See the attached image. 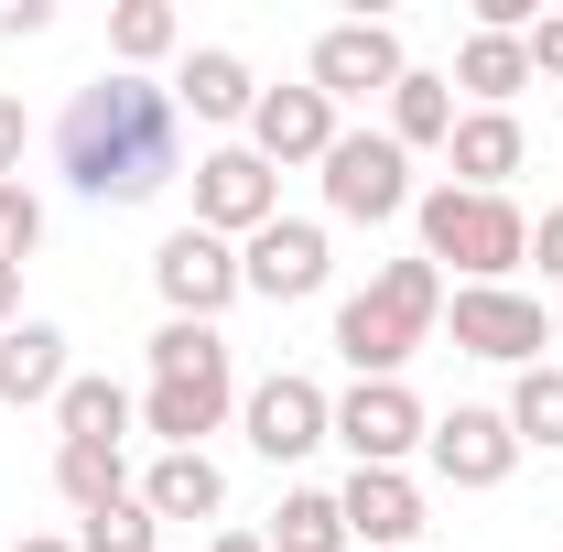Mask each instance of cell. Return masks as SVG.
<instances>
[{
    "mask_svg": "<svg viewBox=\"0 0 563 552\" xmlns=\"http://www.w3.org/2000/svg\"><path fill=\"white\" fill-rule=\"evenodd\" d=\"M217 368H228V336H217V325H185V314H174V325L152 336V379H217Z\"/></svg>",
    "mask_w": 563,
    "mask_h": 552,
    "instance_id": "cell-26",
    "label": "cell"
},
{
    "mask_svg": "<svg viewBox=\"0 0 563 552\" xmlns=\"http://www.w3.org/2000/svg\"><path fill=\"white\" fill-rule=\"evenodd\" d=\"M401 87V33L390 22H336L325 44H314V98L336 109V98H390Z\"/></svg>",
    "mask_w": 563,
    "mask_h": 552,
    "instance_id": "cell-10",
    "label": "cell"
},
{
    "mask_svg": "<svg viewBox=\"0 0 563 552\" xmlns=\"http://www.w3.org/2000/svg\"><path fill=\"white\" fill-rule=\"evenodd\" d=\"M66 390V336L55 325H11L0 336V401H55Z\"/></svg>",
    "mask_w": 563,
    "mask_h": 552,
    "instance_id": "cell-18",
    "label": "cell"
},
{
    "mask_svg": "<svg viewBox=\"0 0 563 552\" xmlns=\"http://www.w3.org/2000/svg\"><path fill=\"white\" fill-rule=\"evenodd\" d=\"M531 76H563V11L531 22Z\"/></svg>",
    "mask_w": 563,
    "mask_h": 552,
    "instance_id": "cell-30",
    "label": "cell"
},
{
    "mask_svg": "<svg viewBox=\"0 0 563 552\" xmlns=\"http://www.w3.org/2000/svg\"><path fill=\"white\" fill-rule=\"evenodd\" d=\"M422 444H433V477H444V487H498L509 466H520V433H509V412H444Z\"/></svg>",
    "mask_w": 563,
    "mask_h": 552,
    "instance_id": "cell-13",
    "label": "cell"
},
{
    "mask_svg": "<svg viewBox=\"0 0 563 552\" xmlns=\"http://www.w3.org/2000/svg\"><path fill=\"white\" fill-rule=\"evenodd\" d=\"M0 185H22V98H0Z\"/></svg>",
    "mask_w": 563,
    "mask_h": 552,
    "instance_id": "cell-31",
    "label": "cell"
},
{
    "mask_svg": "<svg viewBox=\"0 0 563 552\" xmlns=\"http://www.w3.org/2000/svg\"><path fill=\"white\" fill-rule=\"evenodd\" d=\"M44 22H55L44 0H0V33H11V44H22V33H44Z\"/></svg>",
    "mask_w": 563,
    "mask_h": 552,
    "instance_id": "cell-32",
    "label": "cell"
},
{
    "mask_svg": "<svg viewBox=\"0 0 563 552\" xmlns=\"http://www.w3.org/2000/svg\"><path fill=\"white\" fill-rule=\"evenodd\" d=\"M174 33H185V22H174L163 0H120V11H109V55H120V66H152V55H174Z\"/></svg>",
    "mask_w": 563,
    "mask_h": 552,
    "instance_id": "cell-27",
    "label": "cell"
},
{
    "mask_svg": "<svg viewBox=\"0 0 563 552\" xmlns=\"http://www.w3.org/2000/svg\"><path fill=\"white\" fill-rule=\"evenodd\" d=\"M55 422H66V444H120L131 433V390L120 379H66L55 390Z\"/></svg>",
    "mask_w": 563,
    "mask_h": 552,
    "instance_id": "cell-22",
    "label": "cell"
},
{
    "mask_svg": "<svg viewBox=\"0 0 563 552\" xmlns=\"http://www.w3.org/2000/svg\"><path fill=\"white\" fill-rule=\"evenodd\" d=\"M239 292H261V303L325 292V228H314V217H272V228L239 250Z\"/></svg>",
    "mask_w": 563,
    "mask_h": 552,
    "instance_id": "cell-8",
    "label": "cell"
},
{
    "mask_svg": "<svg viewBox=\"0 0 563 552\" xmlns=\"http://www.w3.org/2000/svg\"><path fill=\"white\" fill-rule=\"evenodd\" d=\"M11 314H22V272H0V336H11Z\"/></svg>",
    "mask_w": 563,
    "mask_h": 552,
    "instance_id": "cell-34",
    "label": "cell"
},
{
    "mask_svg": "<svg viewBox=\"0 0 563 552\" xmlns=\"http://www.w3.org/2000/svg\"><path fill=\"white\" fill-rule=\"evenodd\" d=\"M207 552H272V542H250V531H217V542Z\"/></svg>",
    "mask_w": 563,
    "mask_h": 552,
    "instance_id": "cell-35",
    "label": "cell"
},
{
    "mask_svg": "<svg viewBox=\"0 0 563 552\" xmlns=\"http://www.w3.org/2000/svg\"><path fill=\"white\" fill-rule=\"evenodd\" d=\"M272 552H347V509H336L325 487L282 498V509H272Z\"/></svg>",
    "mask_w": 563,
    "mask_h": 552,
    "instance_id": "cell-23",
    "label": "cell"
},
{
    "mask_svg": "<svg viewBox=\"0 0 563 552\" xmlns=\"http://www.w3.org/2000/svg\"><path fill=\"white\" fill-rule=\"evenodd\" d=\"M22 552H76V542H22Z\"/></svg>",
    "mask_w": 563,
    "mask_h": 552,
    "instance_id": "cell-36",
    "label": "cell"
},
{
    "mask_svg": "<svg viewBox=\"0 0 563 552\" xmlns=\"http://www.w3.org/2000/svg\"><path fill=\"white\" fill-rule=\"evenodd\" d=\"M217 498H228V477H217L207 455H163V466L141 477V509H152V520H217Z\"/></svg>",
    "mask_w": 563,
    "mask_h": 552,
    "instance_id": "cell-19",
    "label": "cell"
},
{
    "mask_svg": "<svg viewBox=\"0 0 563 552\" xmlns=\"http://www.w3.org/2000/svg\"><path fill=\"white\" fill-rule=\"evenodd\" d=\"M55 163H66L76 196L98 207H141L185 174V109L174 87H141V76H87L55 120Z\"/></svg>",
    "mask_w": 563,
    "mask_h": 552,
    "instance_id": "cell-1",
    "label": "cell"
},
{
    "mask_svg": "<svg viewBox=\"0 0 563 552\" xmlns=\"http://www.w3.org/2000/svg\"><path fill=\"white\" fill-rule=\"evenodd\" d=\"M455 346H466V357H509V368H542L553 314H542L531 292H509V281H466V292H455Z\"/></svg>",
    "mask_w": 563,
    "mask_h": 552,
    "instance_id": "cell-5",
    "label": "cell"
},
{
    "mask_svg": "<svg viewBox=\"0 0 563 552\" xmlns=\"http://www.w3.org/2000/svg\"><path fill=\"white\" fill-rule=\"evenodd\" d=\"M444 152H455V185H466V196H498V185L520 174V120H509V109H477V120H455Z\"/></svg>",
    "mask_w": 563,
    "mask_h": 552,
    "instance_id": "cell-16",
    "label": "cell"
},
{
    "mask_svg": "<svg viewBox=\"0 0 563 552\" xmlns=\"http://www.w3.org/2000/svg\"><path fill=\"white\" fill-rule=\"evenodd\" d=\"M325 207L357 217V228H379V217L412 207V152L390 131H336V152H325Z\"/></svg>",
    "mask_w": 563,
    "mask_h": 552,
    "instance_id": "cell-4",
    "label": "cell"
},
{
    "mask_svg": "<svg viewBox=\"0 0 563 552\" xmlns=\"http://www.w3.org/2000/svg\"><path fill=\"white\" fill-rule=\"evenodd\" d=\"M163 542V520L141 509V498H109V509H87V531H76V552H152Z\"/></svg>",
    "mask_w": 563,
    "mask_h": 552,
    "instance_id": "cell-28",
    "label": "cell"
},
{
    "mask_svg": "<svg viewBox=\"0 0 563 552\" xmlns=\"http://www.w3.org/2000/svg\"><path fill=\"white\" fill-rule=\"evenodd\" d=\"M239 422H250V444H261L272 466H292V455H314V444L336 433V401H325L314 379H292V368H282V379L250 390V412H239Z\"/></svg>",
    "mask_w": 563,
    "mask_h": 552,
    "instance_id": "cell-11",
    "label": "cell"
},
{
    "mask_svg": "<svg viewBox=\"0 0 563 552\" xmlns=\"http://www.w3.org/2000/svg\"><path fill=\"white\" fill-rule=\"evenodd\" d=\"M422 261H433V272L455 261L466 281H509L520 261H531V217L509 207V196H466V185H433V196H422Z\"/></svg>",
    "mask_w": 563,
    "mask_h": 552,
    "instance_id": "cell-3",
    "label": "cell"
},
{
    "mask_svg": "<svg viewBox=\"0 0 563 552\" xmlns=\"http://www.w3.org/2000/svg\"><path fill=\"white\" fill-rule=\"evenodd\" d=\"M509 433L542 444V455H563V368H553V357L520 368V390H509Z\"/></svg>",
    "mask_w": 563,
    "mask_h": 552,
    "instance_id": "cell-24",
    "label": "cell"
},
{
    "mask_svg": "<svg viewBox=\"0 0 563 552\" xmlns=\"http://www.w3.org/2000/svg\"><path fill=\"white\" fill-rule=\"evenodd\" d=\"M531 250H542V272H563V207L542 217V228H531Z\"/></svg>",
    "mask_w": 563,
    "mask_h": 552,
    "instance_id": "cell-33",
    "label": "cell"
},
{
    "mask_svg": "<svg viewBox=\"0 0 563 552\" xmlns=\"http://www.w3.org/2000/svg\"><path fill=\"white\" fill-rule=\"evenodd\" d=\"M433 314H444V272L433 261H379V281L336 303V357L357 379H401V357L433 336Z\"/></svg>",
    "mask_w": 563,
    "mask_h": 552,
    "instance_id": "cell-2",
    "label": "cell"
},
{
    "mask_svg": "<svg viewBox=\"0 0 563 552\" xmlns=\"http://www.w3.org/2000/svg\"><path fill=\"white\" fill-rule=\"evenodd\" d=\"M174 109H196V120H250V109H261V87H250V66H239L228 44H207L196 66L174 76Z\"/></svg>",
    "mask_w": 563,
    "mask_h": 552,
    "instance_id": "cell-17",
    "label": "cell"
},
{
    "mask_svg": "<svg viewBox=\"0 0 563 552\" xmlns=\"http://www.w3.org/2000/svg\"><path fill=\"white\" fill-rule=\"evenodd\" d=\"M250 152H261V163H325V152H336V109H325L314 87H261Z\"/></svg>",
    "mask_w": 563,
    "mask_h": 552,
    "instance_id": "cell-14",
    "label": "cell"
},
{
    "mask_svg": "<svg viewBox=\"0 0 563 552\" xmlns=\"http://www.w3.org/2000/svg\"><path fill=\"white\" fill-rule=\"evenodd\" d=\"M141 422L163 433V455H207V433L228 422V368H217V379H152Z\"/></svg>",
    "mask_w": 563,
    "mask_h": 552,
    "instance_id": "cell-15",
    "label": "cell"
},
{
    "mask_svg": "<svg viewBox=\"0 0 563 552\" xmlns=\"http://www.w3.org/2000/svg\"><path fill=\"white\" fill-rule=\"evenodd\" d=\"M336 509H347V542H368V552H412L422 542V487L401 466H357L336 487Z\"/></svg>",
    "mask_w": 563,
    "mask_h": 552,
    "instance_id": "cell-12",
    "label": "cell"
},
{
    "mask_svg": "<svg viewBox=\"0 0 563 552\" xmlns=\"http://www.w3.org/2000/svg\"><path fill=\"white\" fill-rule=\"evenodd\" d=\"M455 87H477L488 109H509V98L531 87V44H520V33H466V55H455Z\"/></svg>",
    "mask_w": 563,
    "mask_h": 552,
    "instance_id": "cell-21",
    "label": "cell"
},
{
    "mask_svg": "<svg viewBox=\"0 0 563 552\" xmlns=\"http://www.w3.org/2000/svg\"><path fill=\"white\" fill-rule=\"evenodd\" d=\"M33 250H44V207H33L22 185H0V272H22Z\"/></svg>",
    "mask_w": 563,
    "mask_h": 552,
    "instance_id": "cell-29",
    "label": "cell"
},
{
    "mask_svg": "<svg viewBox=\"0 0 563 552\" xmlns=\"http://www.w3.org/2000/svg\"><path fill=\"white\" fill-rule=\"evenodd\" d=\"M390 141H401V152H422V141H455V76L401 66V87H390Z\"/></svg>",
    "mask_w": 563,
    "mask_h": 552,
    "instance_id": "cell-20",
    "label": "cell"
},
{
    "mask_svg": "<svg viewBox=\"0 0 563 552\" xmlns=\"http://www.w3.org/2000/svg\"><path fill=\"white\" fill-rule=\"evenodd\" d=\"M152 281H163V303H174L185 325H217V303L239 292V250H228L217 228H174V239L152 250Z\"/></svg>",
    "mask_w": 563,
    "mask_h": 552,
    "instance_id": "cell-7",
    "label": "cell"
},
{
    "mask_svg": "<svg viewBox=\"0 0 563 552\" xmlns=\"http://www.w3.org/2000/svg\"><path fill=\"white\" fill-rule=\"evenodd\" d=\"M55 487H66L76 509H109V498H131V477H120V444H55Z\"/></svg>",
    "mask_w": 563,
    "mask_h": 552,
    "instance_id": "cell-25",
    "label": "cell"
},
{
    "mask_svg": "<svg viewBox=\"0 0 563 552\" xmlns=\"http://www.w3.org/2000/svg\"><path fill=\"white\" fill-rule=\"evenodd\" d=\"M422 433H433V422H422V401L401 379H357L347 401H336V444H347L357 466H401Z\"/></svg>",
    "mask_w": 563,
    "mask_h": 552,
    "instance_id": "cell-9",
    "label": "cell"
},
{
    "mask_svg": "<svg viewBox=\"0 0 563 552\" xmlns=\"http://www.w3.org/2000/svg\"><path fill=\"white\" fill-rule=\"evenodd\" d=\"M272 217H282V174L261 163V152H207V163H196V228L261 239Z\"/></svg>",
    "mask_w": 563,
    "mask_h": 552,
    "instance_id": "cell-6",
    "label": "cell"
}]
</instances>
